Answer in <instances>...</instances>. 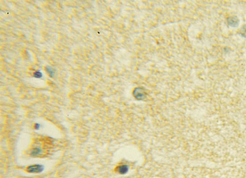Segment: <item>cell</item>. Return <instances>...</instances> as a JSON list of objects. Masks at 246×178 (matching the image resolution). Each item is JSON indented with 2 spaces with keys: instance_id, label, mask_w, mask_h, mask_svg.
I'll use <instances>...</instances> for the list:
<instances>
[{
  "instance_id": "cell-1",
  "label": "cell",
  "mask_w": 246,
  "mask_h": 178,
  "mask_svg": "<svg viewBox=\"0 0 246 178\" xmlns=\"http://www.w3.org/2000/svg\"><path fill=\"white\" fill-rule=\"evenodd\" d=\"M43 170V166L40 165H31L28 168V171L32 173H41Z\"/></svg>"
},
{
  "instance_id": "cell-2",
  "label": "cell",
  "mask_w": 246,
  "mask_h": 178,
  "mask_svg": "<svg viewBox=\"0 0 246 178\" xmlns=\"http://www.w3.org/2000/svg\"><path fill=\"white\" fill-rule=\"evenodd\" d=\"M128 170H129L128 166L127 165H121V166H120L118 168V171L119 172V173H120L121 175L126 174L128 171Z\"/></svg>"
}]
</instances>
